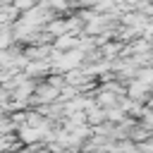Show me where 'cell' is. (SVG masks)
Here are the masks:
<instances>
[{"label":"cell","mask_w":153,"mask_h":153,"mask_svg":"<svg viewBox=\"0 0 153 153\" xmlns=\"http://www.w3.org/2000/svg\"><path fill=\"white\" fill-rule=\"evenodd\" d=\"M12 5L17 7V12H19V14H26L29 10H33V7H38L41 2H38V0H14Z\"/></svg>","instance_id":"7a4b0ae2"},{"label":"cell","mask_w":153,"mask_h":153,"mask_svg":"<svg viewBox=\"0 0 153 153\" xmlns=\"http://www.w3.org/2000/svg\"><path fill=\"white\" fill-rule=\"evenodd\" d=\"M14 43V33H12V26H5L0 29V50H10Z\"/></svg>","instance_id":"6da1fadb"}]
</instances>
